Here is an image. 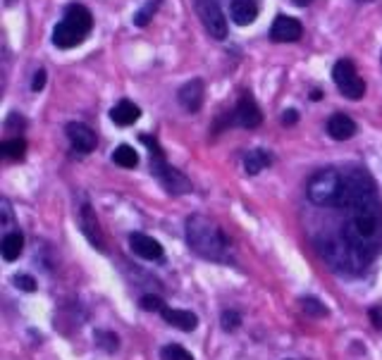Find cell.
I'll return each instance as SVG.
<instances>
[{
	"label": "cell",
	"mask_w": 382,
	"mask_h": 360,
	"mask_svg": "<svg viewBox=\"0 0 382 360\" xmlns=\"http://www.w3.org/2000/svg\"><path fill=\"white\" fill-rule=\"evenodd\" d=\"M342 239L368 263L382 251V203L380 198L366 201L349 208V219L344 224Z\"/></svg>",
	"instance_id": "cell-1"
},
{
	"label": "cell",
	"mask_w": 382,
	"mask_h": 360,
	"mask_svg": "<svg viewBox=\"0 0 382 360\" xmlns=\"http://www.w3.org/2000/svg\"><path fill=\"white\" fill-rule=\"evenodd\" d=\"M187 244L196 256L213 263H229L232 260V244L224 236L220 224H215L206 215L187 217Z\"/></svg>",
	"instance_id": "cell-2"
},
{
	"label": "cell",
	"mask_w": 382,
	"mask_h": 360,
	"mask_svg": "<svg viewBox=\"0 0 382 360\" xmlns=\"http://www.w3.org/2000/svg\"><path fill=\"white\" fill-rule=\"evenodd\" d=\"M93 29V15L82 3H72L65 8V17L53 29V46L55 48H75L79 46L84 38Z\"/></svg>",
	"instance_id": "cell-3"
},
{
	"label": "cell",
	"mask_w": 382,
	"mask_h": 360,
	"mask_svg": "<svg viewBox=\"0 0 382 360\" xmlns=\"http://www.w3.org/2000/svg\"><path fill=\"white\" fill-rule=\"evenodd\" d=\"M306 196L320 208H342L344 201V174L337 170H320L308 179Z\"/></svg>",
	"instance_id": "cell-4"
},
{
	"label": "cell",
	"mask_w": 382,
	"mask_h": 360,
	"mask_svg": "<svg viewBox=\"0 0 382 360\" xmlns=\"http://www.w3.org/2000/svg\"><path fill=\"white\" fill-rule=\"evenodd\" d=\"M142 143L148 148L151 153V172H153V177L158 179V182L165 187L167 194L172 196H182V194H189L191 191V182L187 177H184L182 172L175 170V167L170 165V162L165 160V153H162L160 143L155 141V139L151 136H142Z\"/></svg>",
	"instance_id": "cell-5"
},
{
	"label": "cell",
	"mask_w": 382,
	"mask_h": 360,
	"mask_svg": "<svg viewBox=\"0 0 382 360\" xmlns=\"http://www.w3.org/2000/svg\"><path fill=\"white\" fill-rule=\"evenodd\" d=\"M333 81L344 98L349 100H361L366 95V81L361 79V75L356 72V65L351 60H337L333 67Z\"/></svg>",
	"instance_id": "cell-6"
},
{
	"label": "cell",
	"mask_w": 382,
	"mask_h": 360,
	"mask_svg": "<svg viewBox=\"0 0 382 360\" xmlns=\"http://www.w3.org/2000/svg\"><path fill=\"white\" fill-rule=\"evenodd\" d=\"M194 8L204 29L211 33V38H215V41L227 38V17H224L217 0H194Z\"/></svg>",
	"instance_id": "cell-7"
},
{
	"label": "cell",
	"mask_w": 382,
	"mask_h": 360,
	"mask_svg": "<svg viewBox=\"0 0 382 360\" xmlns=\"http://www.w3.org/2000/svg\"><path fill=\"white\" fill-rule=\"evenodd\" d=\"M232 120L234 125L244 127V129H256L263 125V112L258 108V103L251 98V93H244L241 98L237 100V108L232 112Z\"/></svg>",
	"instance_id": "cell-8"
},
{
	"label": "cell",
	"mask_w": 382,
	"mask_h": 360,
	"mask_svg": "<svg viewBox=\"0 0 382 360\" xmlns=\"http://www.w3.org/2000/svg\"><path fill=\"white\" fill-rule=\"evenodd\" d=\"M303 36V26L296 17L280 15L270 26V38L275 43H296Z\"/></svg>",
	"instance_id": "cell-9"
},
{
	"label": "cell",
	"mask_w": 382,
	"mask_h": 360,
	"mask_svg": "<svg viewBox=\"0 0 382 360\" xmlns=\"http://www.w3.org/2000/svg\"><path fill=\"white\" fill-rule=\"evenodd\" d=\"M65 134H67V139H70L72 148H75L77 153H82V155L91 153V150L96 148V143H98L93 129L86 127L84 122H70V125L65 127Z\"/></svg>",
	"instance_id": "cell-10"
},
{
	"label": "cell",
	"mask_w": 382,
	"mask_h": 360,
	"mask_svg": "<svg viewBox=\"0 0 382 360\" xmlns=\"http://www.w3.org/2000/svg\"><path fill=\"white\" fill-rule=\"evenodd\" d=\"M204 95H206V86L201 79H191V81L184 84L177 93V100L187 112H199L201 105H204Z\"/></svg>",
	"instance_id": "cell-11"
},
{
	"label": "cell",
	"mask_w": 382,
	"mask_h": 360,
	"mask_svg": "<svg viewBox=\"0 0 382 360\" xmlns=\"http://www.w3.org/2000/svg\"><path fill=\"white\" fill-rule=\"evenodd\" d=\"M129 246H132V251L137 253V256H142L144 260H160L162 258V246L148 234L134 232L129 236Z\"/></svg>",
	"instance_id": "cell-12"
},
{
	"label": "cell",
	"mask_w": 382,
	"mask_h": 360,
	"mask_svg": "<svg viewBox=\"0 0 382 360\" xmlns=\"http://www.w3.org/2000/svg\"><path fill=\"white\" fill-rule=\"evenodd\" d=\"M328 134L335 141H349L353 134H356V122L349 115H344V112H335L328 120Z\"/></svg>",
	"instance_id": "cell-13"
},
{
	"label": "cell",
	"mask_w": 382,
	"mask_h": 360,
	"mask_svg": "<svg viewBox=\"0 0 382 360\" xmlns=\"http://www.w3.org/2000/svg\"><path fill=\"white\" fill-rule=\"evenodd\" d=\"M229 17H232L234 24H239V26L254 24L258 17V0H232V5H229Z\"/></svg>",
	"instance_id": "cell-14"
},
{
	"label": "cell",
	"mask_w": 382,
	"mask_h": 360,
	"mask_svg": "<svg viewBox=\"0 0 382 360\" xmlns=\"http://www.w3.org/2000/svg\"><path fill=\"white\" fill-rule=\"evenodd\" d=\"M79 224L84 229V234H86V239L91 241L96 249L103 251V234H100V227H98V219H96L91 205L84 203L82 210H79Z\"/></svg>",
	"instance_id": "cell-15"
},
{
	"label": "cell",
	"mask_w": 382,
	"mask_h": 360,
	"mask_svg": "<svg viewBox=\"0 0 382 360\" xmlns=\"http://www.w3.org/2000/svg\"><path fill=\"white\" fill-rule=\"evenodd\" d=\"M162 320H165L167 324H172V327L182 329V331H194L199 327V318H196L194 313L189 311H177V308H162Z\"/></svg>",
	"instance_id": "cell-16"
},
{
	"label": "cell",
	"mask_w": 382,
	"mask_h": 360,
	"mask_svg": "<svg viewBox=\"0 0 382 360\" xmlns=\"http://www.w3.org/2000/svg\"><path fill=\"white\" fill-rule=\"evenodd\" d=\"M110 117L117 127H129L142 117V110H139V105H134L132 100H120V103L110 110Z\"/></svg>",
	"instance_id": "cell-17"
},
{
	"label": "cell",
	"mask_w": 382,
	"mask_h": 360,
	"mask_svg": "<svg viewBox=\"0 0 382 360\" xmlns=\"http://www.w3.org/2000/svg\"><path fill=\"white\" fill-rule=\"evenodd\" d=\"M22 251H24V236L22 232H8L3 236V244H0V253H3V258L8 263H15L17 258L22 256Z\"/></svg>",
	"instance_id": "cell-18"
},
{
	"label": "cell",
	"mask_w": 382,
	"mask_h": 360,
	"mask_svg": "<svg viewBox=\"0 0 382 360\" xmlns=\"http://www.w3.org/2000/svg\"><path fill=\"white\" fill-rule=\"evenodd\" d=\"M273 162V155L268 153V150H251V153H246L244 157V170L246 174H251V177H256V174H261L266 170L268 165Z\"/></svg>",
	"instance_id": "cell-19"
},
{
	"label": "cell",
	"mask_w": 382,
	"mask_h": 360,
	"mask_svg": "<svg viewBox=\"0 0 382 360\" xmlns=\"http://www.w3.org/2000/svg\"><path fill=\"white\" fill-rule=\"evenodd\" d=\"M112 160H115V165L125 167V170H134V167L139 165V153L132 148V146L122 143L115 148V153H112Z\"/></svg>",
	"instance_id": "cell-20"
},
{
	"label": "cell",
	"mask_w": 382,
	"mask_h": 360,
	"mask_svg": "<svg viewBox=\"0 0 382 360\" xmlns=\"http://www.w3.org/2000/svg\"><path fill=\"white\" fill-rule=\"evenodd\" d=\"M0 153L8 160H24L26 153V141L24 139H8V141L0 143Z\"/></svg>",
	"instance_id": "cell-21"
},
{
	"label": "cell",
	"mask_w": 382,
	"mask_h": 360,
	"mask_svg": "<svg viewBox=\"0 0 382 360\" xmlns=\"http://www.w3.org/2000/svg\"><path fill=\"white\" fill-rule=\"evenodd\" d=\"M301 308H303V313L313 315V318H325V315H328V308H325L323 303H320L318 298H313V296H303L301 298Z\"/></svg>",
	"instance_id": "cell-22"
},
{
	"label": "cell",
	"mask_w": 382,
	"mask_h": 360,
	"mask_svg": "<svg viewBox=\"0 0 382 360\" xmlns=\"http://www.w3.org/2000/svg\"><path fill=\"white\" fill-rule=\"evenodd\" d=\"M160 356H162V360H194V356H191L187 348H182V346H177V344L165 346L160 351Z\"/></svg>",
	"instance_id": "cell-23"
},
{
	"label": "cell",
	"mask_w": 382,
	"mask_h": 360,
	"mask_svg": "<svg viewBox=\"0 0 382 360\" xmlns=\"http://www.w3.org/2000/svg\"><path fill=\"white\" fill-rule=\"evenodd\" d=\"M96 344L100 348H105L108 353L117 351V346H120V339H117L112 331H96Z\"/></svg>",
	"instance_id": "cell-24"
},
{
	"label": "cell",
	"mask_w": 382,
	"mask_h": 360,
	"mask_svg": "<svg viewBox=\"0 0 382 360\" xmlns=\"http://www.w3.org/2000/svg\"><path fill=\"white\" fill-rule=\"evenodd\" d=\"M139 306H142L144 311H148V313H162V308H165V301H162L160 296L148 294V296H144L142 301H139Z\"/></svg>",
	"instance_id": "cell-25"
},
{
	"label": "cell",
	"mask_w": 382,
	"mask_h": 360,
	"mask_svg": "<svg viewBox=\"0 0 382 360\" xmlns=\"http://www.w3.org/2000/svg\"><path fill=\"white\" fill-rule=\"evenodd\" d=\"M220 322H222L224 331H234V329H239V324H241V315L237 311H224Z\"/></svg>",
	"instance_id": "cell-26"
},
{
	"label": "cell",
	"mask_w": 382,
	"mask_h": 360,
	"mask_svg": "<svg viewBox=\"0 0 382 360\" xmlns=\"http://www.w3.org/2000/svg\"><path fill=\"white\" fill-rule=\"evenodd\" d=\"M158 3H160V0H151V3L146 5V8L142 10V13L134 15V24H137V26H146V24H148L151 15L155 13V8H158Z\"/></svg>",
	"instance_id": "cell-27"
},
{
	"label": "cell",
	"mask_w": 382,
	"mask_h": 360,
	"mask_svg": "<svg viewBox=\"0 0 382 360\" xmlns=\"http://www.w3.org/2000/svg\"><path fill=\"white\" fill-rule=\"evenodd\" d=\"M15 284H17V289H22V291H33V289H36V282H33V277H29V274H17Z\"/></svg>",
	"instance_id": "cell-28"
},
{
	"label": "cell",
	"mask_w": 382,
	"mask_h": 360,
	"mask_svg": "<svg viewBox=\"0 0 382 360\" xmlns=\"http://www.w3.org/2000/svg\"><path fill=\"white\" fill-rule=\"evenodd\" d=\"M43 86H46V70H38L36 75H33V81H31V91H41Z\"/></svg>",
	"instance_id": "cell-29"
},
{
	"label": "cell",
	"mask_w": 382,
	"mask_h": 360,
	"mask_svg": "<svg viewBox=\"0 0 382 360\" xmlns=\"http://www.w3.org/2000/svg\"><path fill=\"white\" fill-rule=\"evenodd\" d=\"M296 120H299V112L296 110H284L282 112V125H296Z\"/></svg>",
	"instance_id": "cell-30"
},
{
	"label": "cell",
	"mask_w": 382,
	"mask_h": 360,
	"mask_svg": "<svg viewBox=\"0 0 382 360\" xmlns=\"http://www.w3.org/2000/svg\"><path fill=\"white\" fill-rule=\"evenodd\" d=\"M370 320H373L375 327L382 329V311L380 308H373V311H370Z\"/></svg>",
	"instance_id": "cell-31"
},
{
	"label": "cell",
	"mask_w": 382,
	"mask_h": 360,
	"mask_svg": "<svg viewBox=\"0 0 382 360\" xmlns=\"http://www.w3.org/2000/svg\"><path fill=\"white\" fill-rule=\"evenodd\" d=\"M308 3H311V0H294V5H299V8H306Z\"/></svg>",
	"instance_id": "cell-32"
},
{
	"label": "cell",
	"mask_w": 382,
	"mask_h": 360,
	"mask_svg": "<svg viewBox=\"0 0 382 360\" xmlns=\"http://www.w3.org/2000/svg\"><path fill=\"white\" fill-rule=\"evenodd\" d=\"M358 3H370V0H358Z\"/></svg>",
	"instance_id": "cell-33"
},
{
	"label": "cell",
	"mask_w": 382,
	"mask_h": 360,
	"mask_svg": "<svg viewBox=\"0 0 382 360\" xmlns=\"http://www.w3.org/2000/svg\"><path fill=\"white\" fill-rule=\"evenodd\" d=\"M380 63H382V53H380Z\"/></svg>",
	"instance_id": "cell-34"
}]
</instances>
